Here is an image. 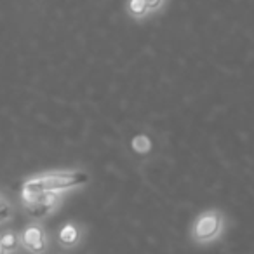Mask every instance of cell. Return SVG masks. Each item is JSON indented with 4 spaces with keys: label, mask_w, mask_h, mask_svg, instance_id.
<instances>
[{
    "label": "cell",
    "mask_w": 254,
    "mask_h": 254,
    "mask_svg": "<svg viewBox=\"0 0 254 254\" xmlns=\"http://www.w3.org/2000/svg\"><path fill=\"white\" fill-rule=\"evenodd\" d=\"M89 180V176L85 173H58V174H49V176H42L32 180L25 185L23 188V195H25V200L28 202L32 197L44 191H60V190H66V188L77 187L82 185Z\"/></svg>",
    "instance_id": "6da1fadb"
},
{
    "label": "cell",
    "mask_w": 254,
    "mask_h": 254,
    "mask_svg": "<svg viewBox=\"0 0 254 254\" xmlns=\"http://www.w3.org/2000/svg\"><path fill=\"white\" fill-rule=\"evenodd\" d=\"M221 228V218L218 212H207V214L200 216L198 221L195 223L193 237L197 240H209L216 235Z\"/></svg>",
    "instance_id": "7a4b0ae2"
},
{
    "label": "cell",
    "mask_w": 254,
    "mask_h": 254,
    "mask_svg": "<svg viewBox=\"0 0 254 254\" xmlns=\"http://www.w3.org/2000/svg\"><path fill=\"white\" fill-rule=\"evenodd\" d=\"M58 195L56 191H44L28 200V214L32 218H42V216L49 214L51 209L56 205Z\"/></svg>",
    "instance_id": "3957f363"
},
{
    "label": "cell",
    "mask_w": 254,
    "mask_h": 254,
    "mask_svg": "<svg viewBox=\"0 0 254 254\" xmlns=\"http://www.w3.org/2000/svg\"><path fill=\"white\" fill-rule=\"evenodd\" d=\"M23 242L30 251H42L44 249V235L39 228H28L23 235Z\"/></svg>",
    "instance_id": "277c9868"
},
{
    "label": "cell",
    "mask_w": 254,
    "mask_h": 254,
    "mask_svg": "<svg viewBox=\"0 0 254 254\" xmlns=\"http://www.w3.org/2000/svg\"><path fill=\"white\" fill-rule=\"evenodd\" d=\"M77 237H78V232H77V228H75L73 225H66L60 233V239H61V242H63L64 246H71V244L77 240Z\"/></svg>",
    "instance_id": "5b68a950"
},
{
    "label": "cell",
    "mask_w": 254,
    "mask_h": 254,
    "mask_svg": "<svg viewBox=\"0 0 254 254\" xmlns=\"http://www.w3.org/2000/svg\"><path fill=\"white\" fill-rule=\"evenodd\" d=\"M132 148L136 150L138 153H145L150 150V139L146 136H136L132 139Z\"/></svg>",
    "instance_id": "8992f818"
},
{
    "label": "cell",
    "mask_w": 254,
    "mask_h": 254,
    "mask_svg": "<svg viewBox=\"0 0 254 254\" xmlns=\"http://www.w3.org/2000/svg\"><path fill=\"white\" fill-rule=\"evenodd\" d=\"M146 9H148V5H146L145 0H131L129 2V11L134 16H143L146 12Z\"/></svg>",
    "instance_id": "52a82bcc"
},
{
    "label": "cell",
    "mask_w": 254,
    "mask_h": 254,
    "mask_svg": "<svg viewBox=\"0 0 254 254\" xmlns=\"http://www.w3.org/2000/svg\"><path fill=\"white\" fill-rule=\"evenodd\" d=\"M0 246L4 247V251L16 249V246H18L16 235H12V233H5V235H2V237H0Z\"/></svg>",
    "instance_id": "ba28073f"
},
{
    "label": "cell",
    "mask_w": 254,
    "mask_h": 254,
    "mask_svg": "<svg viewBox=\"0 0 254 254\" xmlns=\"http://www.w3.org/2000/svg\"><path fill=\"white\" fill-rule=\"evenodd\" d=\"M9 214H11V209H9V205L5 204L4 200H0V221H5V219L9 218Z\"/></svg>",
    "instance_id": "9c48e42d"
},
{
    "label": "cell",
    "mask_w": 254,
    "mask_h": 254,
    "mask_svg": "<svg viewBox=\"0 0 254 254\" xmlns=\"http://www.w3.org/2000/svg\"><path fill=\"white\" fill-rule=\"evenodd\" d=\"M145 2H146V5H148V9H157L162 0H145Z\"/></svg>",
    "instance_id": "30bf717a"
},
{
    "label": "cell",
    "mask_w": 254,
    "mask_h": 254,
    "mask_svg": "<svg viewBox=\"0 0 254 254\" xmlns=\"http://www.w3.org/2000/svg\"><path fill=\"white\" fill-rule=\"evenodd\" d=\"M2 251H4V247H2V246H0V253H2Z\"/></svg>",
    "instance_id": "8fae6325"
}]
</instances>
